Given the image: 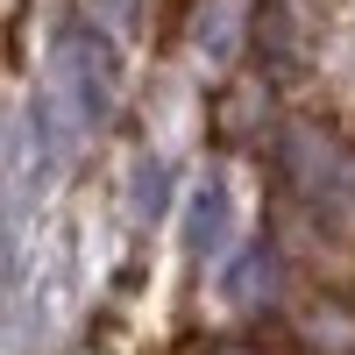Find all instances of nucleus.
Listing matches in <instances>:
<instances>
[{
    "label": "nucleus",
    "instance_id": "obj_1",
    "mask_svg": "<svg viewBox=\"0 0 355 355\" xmlns=\"http://www.w3.org/2000/svg\"><path fill=\"white\" fill-rule=\"evenodd\" d=\"M50 100L57 114L71 121V135H93L107 114H114V50L100 28H64L57 36V57H50Z\"/></svg>",
    "mask_w": 355,
    "mask_h": 355
},
{
    "label": "nucleus",
    "instance_id": "obj_2",
    "mask_svg": "<svg viewBox=\"0 0 355 355\" xmlns=\"http://www.w3.org/2000/svg\"><path fill=\"white\" fill-rule=\"evenodd\" d=\"M277 164H284V185L299 192L313 214H327V220H348L355 214V157L341 150L334 135H320V128H284L277 142Z\"/></svg>",
    "mask_w": 355,
    "mask_h": 355
},
{
    "label": "nucleus",
    "instance_id": "obj_3",
    "mask_svg": "<svg viewBox=\"0 0 355 355\" xmlns=\"http://www.w3.org/2000/svg\"><path fill=\"white\" fill-rule=\"evenodd\" d=\"M227 185L220 178H206V185L192 192V214H185V256L192 263H206V256H220V242H227Z\"/></svg>",
    "mask_w": 355,
    "mask_h": 355
},
{
    "label": "nucleus",
    "instance_id": "obj_4",
    "mask_svg": "<svg viewBox=\"0 0 355 355\" xmlns=\"http://www.w3.org/2000/svg\"><path fill=\"white\" fill-rule=\"evenodd\" d=\"M220 284H227V299H234V306H249V313H256V306L277 291V249H270V242H249Z\"/></svg>",
    "mask_w": 355,
    "mask_h": 355
},
{
    "label": "nucleus",
    "instance_id": "obj_5",
    "mask_svg": "<svg viewBox=\"0 0 355 355\" xmlns=\"http://www.w3.org/2000/svg\"><path fill=\"white\" fill-rule=\"evenodd\" d=\"M299 341L320 348V355H348L355 348V320L341 306H313V313H299Z\"/></svg>",
    "mask_w": 355,
    "mask_h": 355
},
{
    "label": "nucleus",
    "instance_id": "obj_6",
    "mask_svg": "<svg viewBox=\"0 0 355 355\" xmlns=\"http://www.w3.org/2000/svg\"><path fill=\"white\" fill-rule=\"evenodd\" d=\"M164 185H171V164H164V157H142V164H135V199H128L135 220H157V214H164Z\"/></svg>",
    "mask_w": 355,
    "mask_h": 355
},
{
    "label": "nucleus",
    "instance_id": "obj_7",
    "mask_svg": "<svg viewBox=\"0 0 355 355\" xmlns=\"http://www.w3.org/2000/svg\"><path fill=\"white\" fill-rule=\"evenodd\" d=\"M199 355H270V348H263V341H249V334H214Z\"/></svg>",
    "mask_w": 355,
    "mask_h": 355
}]
</instances>
